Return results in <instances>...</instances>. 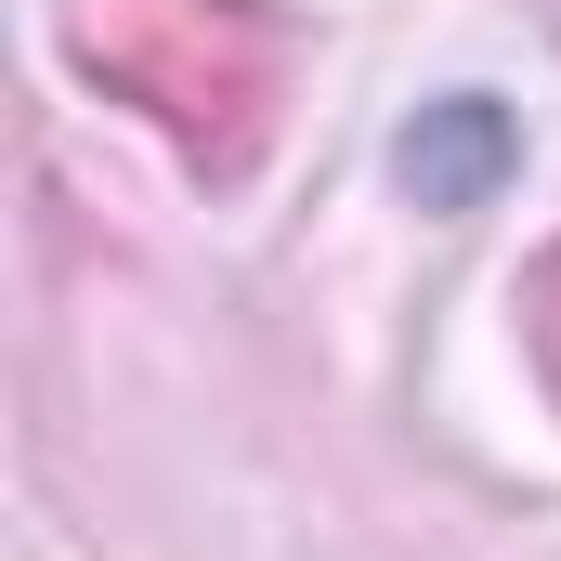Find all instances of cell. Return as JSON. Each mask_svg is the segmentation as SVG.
Segmentation results:
<instances>
[{
	"label": "cell",
	"mask_w": 561,
	"mask_h": 561,
	"mask_svg": "<svg viewBox=\"0 0 561 561\" xmlns=\"http://www.w3.org/2000/svg\"><path fill=\"white\" fill-rule=\"evenodd\" d=\"M405 170L444 183V196H470V183L496 170V105H470V92H457V105H444V144H405Z\"/></svg>",
	"instance_id": "7a4b0ae2"
},
{
	"label": "cell",
	"mask_w": 561,
	"mask_h": 561,
	"mask_svg": "<svg viewBox=\"0 0 561 561\" xmlns=\"http://www.w3.org/2000/svg\"><path fill=\"white\" fill-rule=\"evenodd\" d=\"M79 66L144 105L209 183H236L275 144V92H287V26L262 0H92L79 13Z\"/></svg>",
	"instance_id": "6da1fadb"
},
{
	"label": "cell",
	"mask_w": 561,
	"mask_h": 561,
	"mask_svg": "<svg viewBox=\"0 0 561 561\" xmlns=\"http://www.w3.org/2000/svg\"><path fill=\"white\" fill-rule=\"evenodd\" d=\"M536 366H549V392H561V249H549V275H536Z\"/></svg>",
	"instance_id": "3957f363"
}]
</instances>
